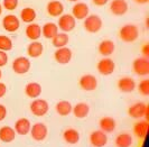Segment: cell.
Returning <instances> with one entry per match:
<instances>
[{"mask_svg": "<svg viewBox=\"0 0 149 147\" xmlns=\"http://www.w3.org/2000/svg\"><path fill=\"white\" fill-rule=\"evenodd\" d=\"M119 37L121 41H123L126 43H134L139 37V29L136 25L127 24L120 28Z\"/></svg>", "mask_w": 149, "mask_h": 147, "instance_id": "obj_1", "label": "cell"}, {"mask_svg": "<svg viewBox=\"0 0 149 147\" xmlns=\"http://www.w3.org/2000/svg\"><path fill=\"white\" fill-rule=\"evenodd\" d=\"M83 20H84L83 22L84 29L89 33H92V34H95L97 32H100L102 28V25H103L102 19L97 15H89Z\"/></svg>", "mask_w": 149, "mask_h": 147, "instance_id": "obj_2", "label": "cell"}, {"mask_svg": "<svg viewBox=\"0 0 149 147\" xmlns=\"http://www.w3.org/2000/svg\"><path fill=\"white\" fill-rule=\"evenodd\" d=\"M148 106L145 102H136L129 107L128 115L134 119H141L145 117L146 120H148Z\"/></svg>", "mask_w": 149, "mask_h": 147, "instance_id": "obj_3", "label": "cell"}, {"mask_svg": "<svg viewBox=\"0 0 149 147\" xmlns=\"http://www.w3.org/2000/svg\"><path fill=\"white\" fill-rule=\"evenodd\" d=\"M29 108L31 113L34 116H36V117H43L49 110V104L44 99L37 98V99H34V101H31Z\"/></svg>", "mask_w": 149, "mask_h": 147, "instance_id": "obj_4", "label": "cell"}, {"mask_svg": "<svg viewBox=\"0 0 149 147\" xmlns=\"http://www.w3.org/2000/svg\"><path fill=\"white\" fill-rule=\"evenodd\" d=\"M76 26V19L71 14H63L58 17L57 27L63 33H70L75 28Z\"/></svg>", "mask_w": 149, "mask_h": 147, "instance_id": "obj_5", "label": "cell"}, {"mask_svg": "<svg viewBox=\"0 0 149 147\" xmlns=\"http://www.w3.org/2000/svg\"><path fill=\"white\" fill-rule=\"evenodd\" d=\"M30 136L31 138L36 141H43L45 138L47 137L48 134V129L46 125L42 124V123H36L30 127Z\"/></svg>", "mask_w": 149, "mask_h": 147, "instance_id": "obj_6", "label": "cell"}, {"mask_svg": "<svg viewBox=\"0 0 149 147\" xmlns=\"http://www.w3.org/2000/svg\"><path fill=\"white\" fill-rule=\"evenodd\" d=\"M132 70L139 76H146L149 74V61L147 57H138L132 63Z\"/></svg>", "mask_w": 149, "mask_h": 147, "instance_id": "obj_7", "label": "cell"}, {"mask_svg": "<svg viewBox=\"0 0 149 147\" xmlns=\"http://www.w3.org/2000/svg\"><path fill=\"white\" fill-rule=\"evenodd\" d=\"M2 27L8 33H15L20 27V19L15 15H6L2 18Z\"/></svg>", "mask_w": 149, "mask_h": 147, "instance_id": "obj_8", "label": "cell"}, {"mask_svg": "<svg viewBox=\"0 0 149 147\" xmlns=\"http://www.w3.org/2000/svg\"><path fill=\"white\" fill-rule=\"evenodd\" d=\"M30 61L28 57L19 56L13 62V70L17 74H26L30 70Z\"/></svg>", "mask_w": 149, "mask_h": 147, "instance_id": "obj_9", "label": "cell"}, {"mask_svg": "<svg viewBox=\"0 0 149 147\" xmlns=\"http://www.w3.org/2000/svg\"><path fill=\"white\" fill-rule=\"evenodd\" d=\"M97 72L101 75H110L116 70V63L109 57H103L99 61L97 65Z\"/></svg>", "mask_w": 149, "mask_h": 147, "instance_id": "obj_10", "label": "cell"}, {"mask_svg": "<svg viewBox=\"0 0 149 147\" xmlns=\"http://www.w3.org/2000/svg\"><path fill=\"white\" fill-rule=\"evenodd\" d=\"M79 84L84 91H94L97 88V80L92 74H84L80 78Z\"/></svg>", "mask_w": 149, "mask_h": 147, "instance_id": "obj_11", "label": "cell"}, {"mask_svg": "<svg viewBox=\"0 0 149 147\" xmlns=\"http://www.w3.org/2000/svg\"><path fill=\"white\" fill-rule=\"evenodd\" d=\"M72 56H73V53L66 46L56 48V51L54 53V59L60 64H67V63H70L71 60H72Z\"/></svg>", "mask_w": 149, "mask_h": 147, "instance_id": "obj_12", "label": "cell"}, {"mask_svg": "<svg viewBox=\"0 0 149 147\" xmlns=\"http://www.w3.org/2000/svg\"><path fill=\"white\" fill-rule=\"evenodd\" d=\"M71 15L77 20H83L90 15L89 6L85 2H75V5L72 8V14Z\"/></svg>", "mask_w": 149, "mask_h": 147, "instance_id": "obj_13", "label": "cell"}, {"mask_svg": "<svg viewBox=\"0 0 149 147\" xmlns=\"http://www.w3.org/2000/svg\"><path fill=\"white\" fill-rule=\"evenodd\" d=\"M90 143L94 147H103L108 143V136L104 132L100 130H94L90 135Z\"/></svg>", "mask_w": 149, "mask_h": 147, "instance_id": "obj_14", "label": "cell"}, {"mask_svg": "<svg viewBox=\"0 0 149 147\" xmlns=\"http://www.w3.org/2000/svg\"><path fill=\"white\" fill-rule=\"evenodd\" d=\"M110 11L114 16H123L128 11V2L126 0H112L110 2Z\"/></svg>", "mask_w": 149, "mask_h": 147, "instance_id": "obj_15", "label": "cell"}, {"mask_svg": "<svg viewBox=\"0 0 149 147\" xmlns=\"http://www.w3.org/2000/svg\"><path fill=\"white\" fill-rule=\"evenodd\" d=\"M47 14L52 17H60L64 13V5L60 0H51L46 6Z\"/></svg>", "mask_w": 149, "mask_h": 147, "instance_id": "obj_16", "label": "cell"}, {"mask_svg": "<svg viewBox=\"0 0 149 147\" xmlns=\"http://www.w3.org/2000/svg\"><path fill=\"white\" fill-rule=\"evenodd\" d=\"M30 127L31 124L27 118H19L15 123V132L16 134L20 135V136H26L30 132Z\"/></svg>", "mask_w": 149, "mask_h": 147, "instance_id": "obj_17", "label": "cell"}, {"mask_svg": "<svg viewBox=\"0 0 149 147\" xmlns=\"http://www.w3.org/2000/svg\"><path fill=\"white\" fill-rule=\"evenodd\" d=\"M118 89L121 92H125V93L132 92L136 89V81L130 76H123V78L119 79V81H118Z\"/></svg>", "mask_w": 149, "mask_h": 147, "instance_id": "obj_18", "label": "cell"}, {"mask_svg": "<svg viewBox=\"0 0 149 147\" xmlns=\"http://www.w3.org/2000/svg\"><path fill=\"white\" fill-rule=\"evenodd\" d=\"M25 34H26L27 38L30 39L31 42L33 41H38V38H40V36H42V27L38 24L30 22L26 27Z\"/></svg>", "mask_w": 149, "mask_h": 147, "instance_id": "obj_19", "label": "cell"}, {"mask_svg": "<svg viewBox=\"0 0 149 147\" xmlns=\"http://www.w3.org/2000/svg\"><path fill=\"white\" fill-rule=\"evenodd\" d=\"M148 128H149L148 120H146V119L139 120V121H137L134 126V134L138 137V138L143 139V138L147 136Z\"/></svg>", "mask_w": 149, "mask_h": 147, "instance_id": "obj_20", "label": "cell"}, {"mask_svg": "<svg viewBox=\"0 0 149 147\" xmlns=\"http://www.w3.org/2000/svg\"><path fill=\"white\" fill-rule=\"evenodd\" d=\"M44 53V46L40 42L38 41H33L28 46H27V54L30 57L37 59L39 56H42V54Z\"/></svg>", "mask_w": 149, "mask_h": 147, "instance_id": "obj_21", "label": "cell"}, {"mask_svg": "<svg viewBox=\"0 0 149 147\" xmlns=\"http://www.w3.org/2000/svg\"><path fill=\"white\" fill-rule=\"evenodd\" d=\"M25 93L28 98L37 99L42 93V85L37 82H29L25 87Z\"/></svg>", "mask_w": 149, "mask_h": 147, "instance_id": "obj_22", "label": "cell"}, {"mask_svg": "<svg viewBox=\"0 0 149 147\" xmlns=\"http://www.w3.org/2000/svg\"><path fill=\"white\" fill-rule=\"evenodd\" d=\"M99 126H100L102 132H104L105 134H110V132H113L116 130L117 123L112 117H103L100 119Z\"/></svg>", "mask_w": 149, "mask_h": 147, "instance_id": "obj_23", "label": "cell"}, {"mask_svg": "<svg viewBox=\"0 0 149 147\" xmlns=\"http://www.w3.org/2000/svg\"><path fill=\"white\" fill-rule=\"evenodd\" d=\"M16 132L10 126H2L0 128V140L3 143H11L16 138Z\"/></svg>", "mask_w": 149, "mask_h": 147, "instance_id": "obj_24", "label": "cell"}, {"mask_svg": "<svg viewBox=\"0 0 149 147\" xmlns=\"http://www.w3.org/2000/svg\"><path fill=\"white\" fill-rule=\"evenodd\" d=\"M72 112L76 118L83 119L86 118L90 113V107L88 103L85 102H79L76 103L74 107L72 108Z\"/></svg>", "mask_w": 149, "mask_h": 147, "instance_id": "obj_25", "label": "cell"}, {"mask_svg": "<svg viewBox=\"0 0 149 147\" xmlns=\"http://www.w3.org/2000/svg\"><path fill=\"white\" fill-rule=\"evenodd\" d=\"M97 50L102 56H110L111 54H113V52L116 50V45L110 39H104L99 44Z\"/></svg>", "mask_w": 149, "mask_h": 147, "instance_id": "obj_26", "label": "cell"}, {"mask_svg": "<svg viewBox=\"0 0 149 147\" xmlns=\"http://www.w3.org/2000/svg\"><path fill=\"white\" fill-rule=\"evenodd\" d=\"M63 138L67 144L75 145L80 141V132L74 128H67L63 132Z\"/></svg>", "mask_w": 149, "mask_h": 147, "instance_id": "obj_27", "label": "cell"}, {"mask_svg": "<svg viewBox=\"0 0 149 147\" xmlns=\"http://www.w3.org/2000/svg\"><path fill=\"white\" fill-rule=\"evenodd\" d=\"M57 33H58V27H57V24L55 22H46L42 27V35L46 39H52Z\"/></svg>", "mask_w": 149, "mask_h": 147, "instance_id": "obj_28", "label": "cell"}, {"mask_svg": "<svg viewBox=\"0 0 149 147\" xmlns=\"http://www.w3.org/2000/svg\"><path fill=\"white\" fill-rule=\"evenodd\" d=\"M116 146L117 147H130L134 143V138L128 132H122L119 134L117 137H116Z\"/></svg>", "mask_w": 149, "mask_h": 147, "instance_id": "obj_29", "label": "cell"}, {"mask_svg": "<svg viewBox=\"0 0 149 147\" xmlns=\"http://www.w3.org/2000/svg\"><path fill=\"white\" fill-rule=\"evenodd\" d=\"M72 108H73L72 103L66 101V100H62V101L56 103V106H55L56 112L62 117H66L70 113H72Z\"/></svg>", "mask_w": 149, "mask_h": 147, "instance_id": "obj_30", "label": "cell"}, {"mask_svg": "<svg viewBox=\"0 0 149 147\" xmlns=\"http://www.w3.org/2000/svg\"><path fill=\"white\" fill-rule=\"evenodd\" d=\"M68 42H70V37L67 35V33H57L55 36L52 38V44L54 47H56V48H60V47H64V46H66L68 44Z\"/></svg>", "mask_w": 149, "mask_h": 147, "instance_id": "obj_31", "label": "cell"}, {"mask_svg": "<svg viewBox=\"0 0 149 147\" xmlns=\"http://www.w3.org/2000/svg\"><path fill=\"white\" fill-rule=\"evenodd\" d=\"M36 16L37 14L34 8L26 7L20 11V20L26 24H30V22H34V20L36 19Z\"/></svg>", "mask_w": 149, "mask_h": 147, "instance_id": "obj_32", "label": "cell"}, {"mask_svg": "<svg viewBox=\"0 0 149 147\" xmlns=\"http://www.w3.org/2000/svg\"><path fill=\"white\" fill-rule=\"evenodd\" d=\"M13 48V41L6 35H0V51L9 52Z\"/></svg>", "mask_w": 149, "mask_h": 147, "instance_id": "obj_33", "label": "cell"}, {"mask_svg": "<svg viewBox=\"0 0 149 147\" xmlns=\"http://www.w3.org/2000/svg\"><path fill=\"white\" fill-rule=\"evenodd\" d=\"M138 91L141 96L147 97L149 96V80L148 79H145L142 80L139 84H138Z\"/></svg>", "mask_w": 149, "mask_h": 147, "instance_id": "obj_34", "label": "cell"}, {"mask_svg": "<svg viewBox=\"0 0 149 147\" xmlns=\"http://www.w3.org/2000/svg\"><path fill=\"white\" fill-rule=\"evenodd\" d=\"M18 0H3L2 1V8H5L6 10H9V11H13L17 9L18 7Z\"/></svg>", "mask_w": 149, "mask_h": 147, "instance_id": "obj_35", "label": "cell"}, {"mask_svg": "<svg viewBox=\"0 0 149 147\" xmlns=\"http://www.w3.org/2000/svg\"><path fill=\"white\" fill-rule=\"evenodd\" d=\"M8 63V55L7 52L0 51V67L5 66Z\"/></svg>", "mask_w": 149, "mask_h": 147, "instance_id": "obj_36", "label": "cell"}, {"mask_svg": "<svg viewBox=\"0 0 149 147\" xmlns=\"http://www.w3.org/2000/svg\"><path fill=\"white\" fill-rule=\"evenodd\" d=\"M6 117H7V108L0 103V121L6 119Z\"/></svg>", "mask_w": 149, "mask_h": 147, "instance_id": "obj_37", "label": "cell"}, {"mask_svg": "<svg viewBox=\"0 0 149 147\" xmlns=\"http://www.w3.org/2000/svg\"><path fill=\"white\" fill-rule=\"evenodd\" d=\"M141 54L143 55V57H147L148 59L149 56V44H145L143 46L141 47Z\"/></svg>", "mask_w": 149, "mask_h": 147, "instance_id": "obj_38", "label": "cell"}, {"mask_svg": "<svg viewBox=\"0 0 149 147\" xmlns=\"http://www.w3.org/2000/svg\"><path fill=\"white\" fill-rule=\"evenodd\" d=\"M6 93H7V87H6V84L2 83V82H0V98L5 97Z\"/></svg>", "mask_w": 149, "mask_h": 147, "instance_id": "obj_39", "label": "cell"}, {"mask_svg": "<svg viewBox=\"0 0 149 147\" xmlns=\"http://www.w3.org/2000/svg\"><path fill=\"white\" fill-rule=\"evenodd\" d=\"M92 2L97 7H102V6H105L109 2V0H92Z\"/></svg>", "mask_w": 149, "mask_h": 147, "instance_id": "obj_40", "label": "cell"}, {"mask_svg": "<svg viewBox=\"0 0 149 147\" xmlns=\"http://www.w3.org/2000/svg\"><path fill=\"white\" fill-rule=\"evenodd\" d=\"M136 2H138V4H147L149 0H134Z\"/></svg>", "mask_w": 149, "mask_h": 147, "instance_id": "obj_41", "label": "cell"}, {"mask_svg": "<svg viewBox=\"0 0 149 147\" xmlns=\"http://www.w3.org/2000/svg\"><path fill=\"white\" fill-rule=\"evenodd\" d=\"M68 1H70V2H79L80 0H68Z\"/></svg>", "mask_w": 149, "mask_h": 147, "instance_id": "obj_42", "label": "cell"}, {"mask_svg": "<svg viewBox=\"0 0 149 147\" xmlns=\"http://www.w3.org/2000/svg\"><path fill=\"white\" fill-rule=\"evenodd\" d=\"M2 14V6H1V4H0V16Z\"/></svg>", "mask_w": 149, "mask_h": 147, "instance_id": "obj_43", "label": "cell"}, {"mask_svg": "<svg viewBox=\"0 0 149 147\" xmlns=\"http://www.w3.org/2000/svg\"><path fill=\"white\" fill-rule=\"evenodd\" d=\"M1 76H2V72H1V69H0V79H1Z\"/></svg>", "mask_w": 149, "mask_h": 147, "instance_id": "obj_44", "label": "cell"}]
</instances>
